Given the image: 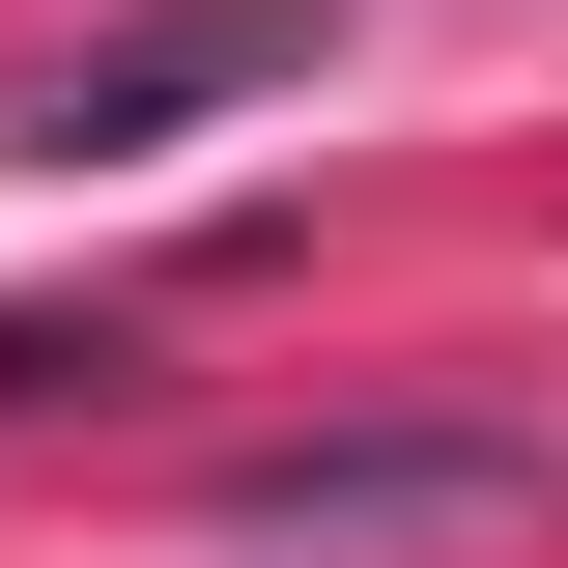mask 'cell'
<instances>
[{
  "mask_svg": "<svg viewBox=\"0 0 568 568\" xmlns=\"http://www.w3.org/2000/svg\"><path fill=\"white\" fill-rule=\"evenodd\" d=\"M200 511H227L256 568H342V540H511L540 455H511V426H313V455H227Z\"/></svg>",
  "mask_w": 568,
  "mask_h": 568,
  "instance_id": "obj_1",
  "label": "cell"
},
{
  "mask_svg": "<svg viewBox=\"0 0 568 568\" xmlns=\"http://www.w3.org/2000/svg\"><path fill=\"white\" fill-rule=\"evenodd\" d=\"M256 85H313V0H142L114 58H58V85H29V142H58V171H114V142L256 114Z\"/></svg>",
  "mask_w": 568,
  "mask_h": 568,
  "instance_id": "obj_2",
  "label": "cell"
}]
</instances>
